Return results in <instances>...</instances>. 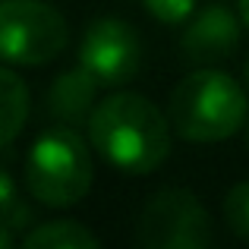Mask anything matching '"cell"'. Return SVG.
I'll return each mask as SVG.
<instances>
[{"label":"cell","mask_w":249,"mask_h":249,"mask_svg":"<svg viewBox=\"0 0 249 249\" xmlns=\"http://www.w3.org/2000/svg\"><path fill=\"white\" fill-rule=\"evenodd\" d=\"M240 48V22L227 6H205L202 13L189 16L183 32V51L199 63H214L231 57Z\"/></svg>","instance_id":"52a82bcc"},{"label":"cell","mask_w":249,"mask_h":249,"mask_svg":"<svg viewBox=\"0 0 249 249\" xmlns=\"http://www.w3.org/2000/svg\"><path fill=\"white\" fill-rule=\"evenodd\" d=\"M167 117L177 136L189 142H221L240 133L249 117L246 89L221 70L189 73L170 91Z\"/></svg>","instance_id":"7a4b0ae2"},{"label":"cell","mask_w":249,"mask_h":249,"mask_svg":"<svg viewBox=\"0 0 249 249\" xmlns=\"http://www.w3.org/2000/svg\"><path fill=\"white\" fill-rule=\"evenodd\" d=\"M243 82H246V89H249V60H246V67H243Z\"/></svg>","instance_id":"2e32d148"},{"label":"cell","mask_w":249,"mask_h":249,"mask_svg":"<svg viewBox=\"0 0 249 249\" xmlns=\"http://www.w3.org/2000/svg\"><path fill=\"white\" fill-rule=\"evenodd\" d=\"M95 76L85 67L67 70L54 79V85L48 89V114L54 117L60 126H79V123H89L91 110H95V91H98Z\"/></svg>","instance_id":"ba28073f"},{"label":"cell","mask_w":249,"mask_h":249,"mask_svg":"<svg viewBox=\"0 0 249 249\" xmlns=\"http://www.w3.org/2000/svg\"><path fill=\"white\" fill-rule=\"evenodd\" d=\"M95 180L89 142L76 126H54L38 136L25 158V189L35 202L51 208H70L82 202Z\"/></svg>","instance_id":"3957f363"},{"label":"cell","mask_w":249,"mask_h":249,"mask_svg":"<svg viewBox=\"0 0 249 249\" xmlns=\"http://www.w3.org/2000/svg\"><path fill=\"white\" fill-rule=\"evenodd\" d=\"M85 126L91 148L123 174H152L170 155V117L133 91L110 95L95 104Z\"/></svg>","instance_id":"6da1fadb"},{"label":"cell","mask_w":249,"mask_h":249,"mask_svg":"<svg viewBox=\"0 0 249 249\" xmlns=\"http://www.w3.org/2000/svg\"><path fill=\"white\" fill-rule=\"evenodd\" d=\"M246 145H249V126H246Z\"/></svg>","instance_id":"e0dca14e"},{"label":"cell","mask_w":249,"mask_h":249,"mask_svg":"<svg viewBox=\"0 0 249 249\" xmlns=\"http://www.w3.org/2000/svg\"><path fill=\"white\" fill-rule=\"evenodd\" d=\"M240 19H243V25L249 29V0H240Z\"/></svg>","instance_id":"9a60e30c"},{"label":"cell","mask_w":249,"mask_h":249,"mask_svg":"<svg viewBox=\"0 0 249 249\" xmlns=\"http://www.w3.org/2000/svg\"><path fill=\"white\" fill-rule=\"evenodd\" d=\"M22 246L29 249H95L98 237L79 221H51L38 224L22 237Z\"/></svg>","instance_id":"30bf717a"},{"label":"cell","mask_w":249,"mask_h":249,"mask_svg":"<svg viewBox=\"0 0 249 249\" xmlns=\"http://www.w3.org/2000/svg\"><path fill=\"white\" fill-rule=\"evenodd\" d=\"M29 120V85L10 67H0V148H6Z\"/></svg>","instance_id":"9c48e42d"},{"label":"cell","mask_w":249,"mask_h":249,"mask_svg":"<svg viewBox=\"0 0 249 249\" xmlns=\"http://www.w3.org/2000/svg\"><path fill=\"white\" fill-rule=\"evenodd\" d=\"M136 243L145 249H202L212 243V218L189 189H161L136 221Z\"/></svg>","instance_id":"5b68a950"},{"label":"cell","mask_w":249,"mask_h":249,"mask_svg":"<svg viewBox=\"0 0 249 249\" xmlns=\"http://www.w3.org/2000/svg\"><path fill=\"white\" fill-rule=\"evenodd\" d=\"M16 243V237H13V227H6L3 221H0V249H10Z\"/></svg>","instance_id":"5bb4252c"},{"label":"cell","mask_w":249,"mask_h":249,"mask_svg":"<svg viewBox=\"0 0 249 249\" xmlns=\"http://www.w3.org/2000/svg\"><path fill=\"white\" fill-rule=\"evenodd\" d=\"M0 221L6 227H13V231H19V227H25L32 221V212L25 205V199L19 196V186L13 183V177L3 167H0Z\"/></svg>","instance_id":"8fae6325"},{"label":"cell","mask_w":249,"mask_h":249,"mask_svg":"<svg viewBox=\"0 0 249 249\" xmlns=\"http://www.w3.org/2000/svg\"><path fill=\"white\" fill-rule=\"evenodd\" d=\"M224 224L240 240H249V180L237 183L224 196Z\"/></svg>","instance_id":"7c38bea8"},{"label":"cell","mask_w":249,"mask_h":249,"mask_svg":"<svg viewBox=\"0 0 249 249\" xmlns=\"http://www.w3.org/2000/svg\"><path fill=\"white\" fill-rule=\"evenodd\" d=\"M79 67H85L101 85H123L136 79L142 67V41L136 29L117 16L95 19L82 35Z\"/></svg>","instance_id":"8992f818"},{"label":"cell","mask_w":249,"mask_h":249,"mask_svg":"<svg viewBox=\"0 0 249 249\" xmlns=\"http://www.w3.org/2000/svg\"><path fill=\"white\" fill-rule=\"evenodd\" d=\"M161 25H183L196 13V0H142Z\"/></svg>","instance_id":"4fadbf2b"},{"label":"cell","mask_w":249,"mask_h":249,"mask_svg":"<svg viewBox=\"0 0 249 249\" xmlns=\"http://www.w3.org/2000/svg\"><path fill=\"white\" fill-rule=\"evenodd\" d=\"M70 41V25L60 10L44 0H0V60L41 67Z\"/></svg>","instance_id":"277c9868"}]
</instances>
